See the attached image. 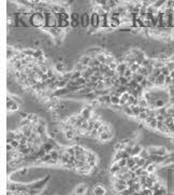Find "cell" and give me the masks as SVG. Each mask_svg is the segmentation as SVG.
Here are the masks:
<instances>
[{
    "mask_svg": "<svg viewBox=\"0 0 174 195\" xmlns=\"http://www.w3.org/2000/svg\"><path fill=\"white\" fill-rule=\"evenodd\" d=\"M29 25L33 27L44 26V14L42 12H34L29 15Z\"/></svg>",
    "mask_w": 174,
    "mask_h": 195,
    "instance_id": "6da1fadb",
    "label": "cell"
},
{
    "mask_svg": "<svg viewBox=\"0 0 174 195\" xmlns=\"http://www.w3.org/2000/svg\"><path fill=\"white\" fill-rule=\"evenodd\" d=\"M90 27L93 29H97L100 27V15L96 11H93L90 14Z\"/></svg>",
    "mask_w": 174,
    "mask_h": 195,
    "instance_id": "7a4b0ae2",
    "label": "cell"
},
{
    "mask_svg": "<svg viewBox=\"0 0 174 195\" xmlns=\"http://www.w3.org/2000/svg\"><path fill=\"white\" fill-rule=\"evenodd\" d=\"M79 22H81V26L82 27L87 28L88 26H90V15L87 12L83 13L81 15V19H79Z\"/></svg>",
    "mask_w": 174,
    "mask_h": 195,
    "instance_id": "3957f363",
    "label": "cell"
},
{
    "mask_svg": "<svg viewBox=\"0 0 174 195\" xmlns=\"http://www.w3.org/2000/svg\"><path fill=\"white\" fill-rule=\"evenodd\" d=\"M100 27L106 28L110 27V14L106 13L104 15H100Z\"/></svg>",
    "mask_w": 174,
    "mask_h": 195,
    "instance_id": "277c9868",
    "label": "cell"
},
{
    "mask_svg": "<svg viewBox=\"0 0 174 195\" xmlns=\"http://www.w3.org/2000/svg\"><path fill=\"white\" fill-rule=\"evenodd\" d=\"M79 114H81L86 121H89L92 118L91 107H86V108H84V109H82V111L79 112Z\"/></svg>",
    "mask_w": 174,
    "mask_h": 195,
    "instance_id": "5b68a950",
    "label": "cell"
},
{
    "mask_svg": "<svg viewBox=\"0 0 174 195\" xmlns=\"http://www.w3.org/2000/svg\"><path fill=\"white\" fill-rule=\"evenodd\" d=\"M6 108H8V111H16L18 109V104H16L14 100L10 97H8V102H6Z\"/></svg>",
    "mask_w": 174,
    "mask_h": 195,
    "instance_id": "8992f818",
    "label": "cell"
},
{
    "mask_svg": "<svg viewBox=\"0 0 174 195\" xmlns=\"http://www.w3.org/2000/svg\"><path fill=\"white\" fill-rule=\"evenodd\" d=\"M128 65L126 63H121V64H118V66H117V69H116V72L118 73V77L120 76H124V73L127 71L128 69Z\"/></svg>",
    "mask_w": 174,
    "mask_h": 195,
    "instance_id": "52a82bcc",
    "label": "cell"
},
{
    "mask_svg": "<svg viewBox=\"0 0 174 195\" xmlns=\"http://www.w3.org/2000/svg\"><path fill=\"white\" fill-rule=\"evenodd\" d=\"M113 137V131L111 129L110 132H104V133H102L101 135H99V140L100 141H107V140H110L111 138Z\"/></svg>",
    "mask_w": 174,
    "mask_h": 195,
    "instance_id": "ba28073f",
    "label": "cell"
},
{
    "mask_svg": "<svg viewBox=\"0 0 174 195\" xmlns=\"http://www.w3.org/2000/svg\"><path fill=\"white\" fill-rule=\"evenodd\" d=\"M120 24H121L120 17H115V16H111V15H110V27H112V28H117Z\"/></svg>",
    "mask_w": 174,
    "mask_h": 195,
    "instance_id": "9c48e42d",
    "label": "cell"
},
{
    "mask_svg": "<svg viewBox=\"0 0 174 195\" xmlns=\"http://www.w3.org/2000/svg\"><path fill=\"white\" fill-rule=\"evenodd\" d=\"M93 194L95 195H105V190L102 185H96L93 187Z\"/></svg>",
    "mask_w": 174,
    "mask_h": 195,
    "instance_id": "30bf717a",
    "label": "cell"
},
{
    "mask_svg": "<svg viewBox=\"0 0 174 195\" xmlns=\"http://www.w3.org/2000/svg\"><path fill=\"white\" fill-rule=\"evenodd\" d=\"M91 57L90 56H88V55H85V56H83V57H81V60H79V63H81L83 66H87L88 67L89 66V64H90V62H91Z\"/></svg>",
    "mask_w": 174,
    "mask_h": 195,
    "instance_id": "8fae6325",
    "label": "cell"
},
{
    "mask_svg": "<svg viewBox=\"0 0 174 195\" xmlns=\"http://www.w3.org/2000/svg\"><path fill=\"white\" fill-rule=\"evenodd\" d=\"M64 137H66L67 140H74V138L76 137V133H75V129L73 131H68L64 133Z\"/></svg>",
    "mask_w": 174,
    "mask_h": 195,
    "instance_id": "7c38bea8",
    "label": "cell"
},
{
    "mask_svg": "<svg viewBox=\"0 0 174 195\" xmlns=\"http://www.w3.org/2000/svg\"><path fill=\"white\" fill-rule=\"evenodd\" d=\"M70 23H71L70 21H58L56 27L60 28V29H63V28L69 27V26H70Z\"/></svg>",
    "mask_w": 174,
    "mask_h": 195,
    "instance_id": "4fadbf2b",
    "label": "cell"
},
{
    "mask_svg": "<svg viewBox=\"0 0 174 195\" xmlns=\"http://www.w3.org/2000/svg\"><path fill=\"white\" fill-rule=\"evenodd\" d=\"M164 80H165V77L163 75H160L157 79H156V82H155V85H158V86H162L164 85Z\"/></svg>",
    "mask_w": 174,
    "mask_h": 195,
    "instance_id": "5bb4252c",
    "label": "cell"
},
{
    "mask_svg": "<svg viewBox=\"0 0 174 195\" xmlns=\"http://www.w3.org/2000/svg\"><path fill=\"white\" fill-rule=\"evenodd\" d=\"M77 122V115H71V117L68 118L67 120V124L71 125V126H74V124Z\"/></svg>",
    "mask_w": 174,
    "mask_h": 195,
    "instance_id": "9a60e30c",
    "label": "cell"
},
{
    "mask_svg": "<svg viewBox=\"0 0 174 195\" xmlns=\"http://www.w3.org/2000/svg\"><path fill=\"white\" fill-rule=\"evenodd\" d=\"M96 58L98 59V62H99L101 65H105V64H106V56H105V54H102V53L98 54Z\"/></svg>",
    "mask_w": 174,
    "mask_h": 195,
    "instance_id": "2e32d148",
    "label": "cell"
},
{
    "mask_svg": "<svg viewBox=\"0 0 174 195\" xmlns=\"http://www.w3.org/2000/svg\"><path fill=\"white\" fill-rule=\"evenodd\" d=\"M120 170V167H119V165L117 164V163H114L113 165H112V167H111V174L112 175H116L117 172Z\"/></svg>",
    "mask_w": 174,
    "mask_h": 195,
    "instance_id": "e0dca14e",
    "label": "cell"
},
{
    "mask_svg": "<svg viewBox=\"0 0 174 195\" xmlns=\"http://www.w3.org/2000/svg\"><path fill=\"white\" fill-rule=\"evenodd\" d=\"M120 103V98L115 96V95H111V104L114 106H118Z\"/></svg>",
    "mask_w": 174,
    "mask_h": 195,
    "instance_id": "ac0fdd59",
    "label": "cell"
},
{
    "mask_svg": "<svg viewBox=\"0 0 174 195\" xmlns=\"http://www.w3.org/2000/svg\"><path fill=\"white\" fill-rule=\"evenodd\" d=\"M41 57H43V52H42V50L38 49V50H34V54H33V58L35 59H40Z\"/></svg>",
    "mask_w": 174,
    "mask_h": 195,
    "instance_id": "d6986e66",
    "label": "cell"
},
{
    "mask_svg": "<svg viewBox=\"0 0 174 195\" xmlns=\"http://www.w3.org/2000/svg\"><path fill=\"white\" fill-rule=\"evenodd\" d=\"M139 100H140V104H139V106H140V107H143V108H148V102H147V100L145 99L144 97L139 98Z\"/></svg>",
    "mask_w": 174,
    "mask_h": 195,
    "instance_id": "ffe728a7",
    "label": "cell"
},
{
    "mask_svg": "<svg viewBox=\"0 0 174 195\" xmlns=\"http://www.w3.org/2000/svg\"><path fill=\"white\" fill-rule=\"evenodd\" d=\"M64 65L62 64V63H57L56 64V66H55V69L58 71V72H63L64 71Z\"/></svg>",
    "mask_w": 174,
    "mask_h": 195,
    "instance_id": "44dd1931",
    "label": "cell"
},
{
    "mask_svg": "<svg viewBox=\"0 0 174 195\" xmlns=\"http://www.w3.org/2000/svg\"><path fill=\"white\" fill-rule=\"evenodd\" d=\"M139 156L141 158H144V160H146V158L149 156V152H147V150H145V149H142V151L140 152Z\"/></svg>",
    "mask_w": 174,
    "mask_h": 195,
    "instance_id": "7402d4cb",
    "label": "cell"
},
{
    "mask_svg": "<svg viewBox=\"0 0 174 195\" xmlns=\"http://www.w3.org/2000/svg\"><path fill=\"white\" fill-rule=\"evenodd\" d=\"M79 19H81V16H79L78 13L73 12L70 14V21H79Z\"/></svg>",
    "mask_w": 174,
    "mask_h": 195,
    "instance_id": "603a6c76",
    "label": "cell"
},
{
    "mask_svg": "<svg viewBox=\"0 0 174 195\" xmlns=\"http://www.w3.org/2000/svg\"><path fill=\"white\" fill-rule=\"evenodd\" d=\"M85 191H86V187H85V185L84 184H82V185H78L77 187H76V194H84L85 193Z\"/></svg>",
    "mask_w": 174,
    "mask_h": 195,
    "instance_id": "cb8c5ba5",
    "label": "cell"
},
{
    "mask_svg": "<svg viewBox=\"0 0 174 195\" xmlns=\"http://www.w3.org/2000/svg\"><path fill=\"white\" fill-rule=\"evenodd\" d=\"M124 112L128 115V117H133V113H132V109L130 108V106L124 107Z\"/></svg>",
    "mask_w": 174,
    "mask_h": 195,
    "instance_id": "d4e9b609",
    "label": "cell"
},
{
    "mask_svg": "<svg viewBox=\"0 0 174 195\" xmlns=\"http://www.w3.org/2000/svg\"><path fill=\"white\" fill-rule=\"evenodd\" d=\"M132 113H133V117H139L140 115V113H141V111H140V106H135L133 109H132Z\"/></svg>",
    "mask_w": 174,
    "mask_h": 195,
    "instance_id": "484cf974",
    "label": "cell"
},
{
    "mask_svg": "<svg viewBox=\"0 0 174 195\" xmlns=\"http://www.w3.org/2000/svg\"><path fill=\"white\" fill-rule=\"evenodd\" d=\"M141 66H140V65H137L136 63L135 64H133V65H131V66H130L129 67V69L130 70H131L132 72H133V73H135V72H137V70H139V68H140Z\"/></svg>",
    "mask_w": 174,
    "mask_h": 195,
    "instance_id": "4316f807",
    "label": "cell"
},
{
    "mask_svg": "<svg viewBox=\"0 0 174 195\" xmlns=\"http://www.w3.org/2000/svg\"><path fill=\"white\" fill-rule=\"evenodd\" d=\"M151 75H153L155 78H158L159 76L161 75V69L160 68H154L153 72H151Z\"/></svg>",
    "mask_w": 174,
    "mask_h": 195,
    "instance_id": "83f0119b",
    "label": "cell"
},
{
    "mask_svg": "<svg viewBox=\"0 0 174 195\" xmlns=\"http://www.w3.org/2000/svg\"><path fill=\"white\" fill-rule=\"evenodd\" d=\"M23 53L26 55V56H32L33 57V54H34V50H31V49H27V50H24Z\"/></svg>",
    "mask_w": 174,
    "mask_h": 195,
    "instance_id": "f1b7e54d",
    "label": "cell"
},
{
    "mask_svg": "<svg viewBox=\"0 0 174 195\" xmlns=\"http://www.w3.org/2000/svg\"><path fill=\"white\" fill-rule=\"evenodd\" d=\"M172 123H174V120H173V118H172V117H165L164 124H165L166 126H169V125H171Z\"/></svg>",
    "mask_w": 174,
    "mask_h": 195,
    "instance_id": "f546056e",
    "label": "cell"
},
{
    "mask_svg": "<svg viewBox=\"0 0 174 195\" xmlns=\"http://www.w3.org/2000/svg\"><path fill=\"white\" fill-rule=\"evenodd\" d=\"M165 66H166V68L170 70V72L173 71V70H174V62H173V60H169L168 63L165 64Z\"/></svg>",
    "mask_w": 174,
    "mask_h": 195,
    "instance_id": "4dcf8cb0",
    "label": "cell"
},
{
    "mask_svg": "<svg viewBox=\"0 0 174 195\" xmlns=\"http://www.w3.org/2000/svg\"><path fill=\"white\" fill-rule=\"evenodd\" d=\"M172 85V78L170 77V76H168V77H165V80H164V86H171Z\"/></svg>",
    "mask_w": 174,
    "mask_h": 195,
    "instance_id": "1f68e13d",
    "label": "cell"
},
{
    "mask_svg": "<svg viewBox=\"0 0 174 195\" xmlns=\"http://www.w3.org/2000/svg\"><path fill=\"white\" fill-rule=\"evenodd\" d=\"M116 163L119 165L120 168L121 167H126V166H127V160H126V158H121V160H119L118 162H116Z\"/></svg>",
    "mask_w": 174,
    "mask_h": 195,
    "instance_id": "d6a6232c",
    "label": "cell"
},
{
    "mask_svg": "<svg viewBox=\"0 0 174 195\" xmlns=\"http://www.w3.org/2000/svg\"><path fill=\"white\" fill-rule=\"evenodd\" d=\"M157 125H158V121H157L156 118L151 120V121H150V123L148 124V126L151 127V128H157Z\"/></svg>",
    "mask_w": 174,
    "mask_h": 195,
    "instance_id": "836d02e7",
    "label": "cell"
},
{
    "mask_svg": "<svg viewBox=\"0 0 174 195\" xmlns=\"http://www.w3.org/2000/svg\"><path fill=\"white\" fill-rule=\"evenodd\" d=\"M161 75H163L164 77L170 76V70H169L168 68H166V66H164V67L161 68Z\"/></svg>",
    "mask_w": 174,
    "mask_h": 195,
    "instance_id": "e575fe53",
    "label": "cell"
},
{
    "mask_svg": "<svg viewBox=\"0 0 174 195\" xmlns=\"http://www.w3.org/2000/svg\"><path fill=\"white\" fill-rule=\"evenodd\" d=\"M10 143H11V146L13 147V149H18L19 144H20L18 140H12V141H11Z\"/></svg>",
    "mask_w": 174,
    "mask_h": 195,
    "instance_id": "d590c367",
    "label": "cell"
},
{
    "mask_svg": "<svg viewBox=\"0 0 174 195\" xmlns=\"http://www.w3.org/2000/svg\"><path fill=\"white\" fill-rule=\"evenodd\" d=\"M71 23H70V26L71 27H73V28H76L78 27L79 25H81V23H79V21H70Z\"/></svg>",
    "mask_w": 174,
    "mask_h": 195,
    "instance_id": "8d00e7d4",
    "label": "cell"
},
{
    "mask_svg": "<svg viewBox=\"0 0 174 195\" xmlns=\"http://www.w3.org/2000/svg\"><path fill=\"white\" fill-rule=\"evenodd\" d=\"M103 98V102L105 104H111V95L108 94V95H105V96H102Z\"/></svg>",
    "mask_w": 174,
    "mask_h": 195,
    "instance_id": "74e56055",
    "label": "cell"
},
{
    "mask_svg": "<svg viewBox=\"0 0 174 195\" xmlns=\"http://www.w3.org/2000/svg\"><path fill=\"white\" fill-rule=\"evenodd\" d=\"M147 117H148V114L146 112H143V113H140V115L137 118H139L141 121H145V120L147 119Z\"/></svg>",
    "mask_w": 174,
    "mask_h": 195,
    "instance_id": "f35d334b",
    "label": "cell"
},
{
    "mask_svg": "<svg viewBox=\"0 0 174 195\" xmlns=\"http://www.w3.org/2000/svg\"><path fill=\"white\" fill-rule=\"evenodd\" d=\"M168 90H169V95H170V97H173V96H174V85L169 86Z\"/></svg>",
    "mask_w": 174,
    "mask_h": 195,
    "instance_id": "ab89813d",
    "label": "cell"
},
{
    "mask_svg": "<svg viewBox=\"0 0 174 195\" xmlns=\"http://www.w3.org/2000/svg\"><path fill=\"white\" fill-rule=\"evenodd\" d=\"M46 75H47L48 79H52V78H54V77H55V76H54V72H53L52 70H50V69H49V70L46 72Z\"/></svg>",
    "mask_w": 174,
    "mask_h": 195,
    "instance_id": "60d3db41",
    "label": "cell"
},
{
    "mask_svg": "<svg viewBox=\"0 0 174 195\" xmlns=\"http://www.w3.org/2000/svg\"><path fill=\"white\" fill-rule=\"evenodd\" d=\"M38 124L41 125V126H45V125H46L45 121H44V120H42V119H39V123H38Z\"/></svg>",
    "mask_w": 174,
    "mask_h": 195,
    "instance_id": "b9f144b4",
    "label": "cell"
},
{
    "mask_svg": "<svg viewBox=\"0 0 174 195\" xmlns=\"http://www.w3.org/2000/svg\"><path fill=\"white\" fill-rule=\"evenodd\" d=\"M169 102H170V104H171L172 106H174V96H173V97H170V100H169Z\"/></svg>",
    "mask_w": 174,
    "mask_h": 195,
    "instance_id": "7bdbcfd3",
    "label": "cell"
},
{
    "mask_svg": "<svg viewBox=\"0 0 174 195\" xmlns=\"http://www.w3.org/2000/svg\"><path fill=\"white\" fill-rule=\"evenodd\" d=\"M170 77H171V78H172V79H174V70H173V71H171V72H170Z\"/></svg>",
    "mask_w": 174,
    "mask_h": 195,
    "instance_id": "ee69618b",
    "label": "cell"
},
{
    "mask_svg": "<svg viewBox=\"0 0 174 195\" xmlns=\"http://www.w3.org/2000/svg\"><path fill=\"white\" fill-rule=\"evenodd\" d=\"M172 142H173V144H174V138H173V139H172Z\"/></svg>",
    "mask_w": 174,
    "mask_h": 195,
    "instance_id": "f6af8a7d",
    "label": "cell"
}]
</instances>
